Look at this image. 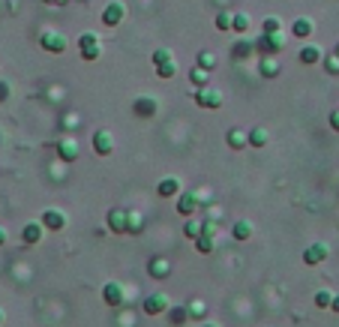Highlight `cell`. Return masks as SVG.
I'll return each mask as SVG.
<instances>
[{
    "instance_id": "1",
    "label": "cell",
    "mask_w": 339,
    "mask_h": 327,
    "mask_svg": "<svg viewBox=\"0 0 339 327\" xmlns=\"http://www.w3.org/2000/svg\"><path fill=\"white\" fill-rule=\"evenodd\" d=\"M78 51H81L84 60H96V57L102 54V45H99V39H96V33H81V39H78Z\"/></svg>"
},
{
    "instance_id": "2",
    "label": "cell",
    "mask_w": 339,
    "mask_h": 327,
    "mask_svg": "<svg viewBox=\"0 0 339 327\" xmlns=\"http://www.w3.org/2000/svg\"><path fill=\"white\" fill-rule=\"evenodd\" d=\"M39 45L45 48V51H51V54H63L66 51V36L57 30H45L39 36Z\"/></svg>"
},
{
    "instance_id": "3",
    "label": "cell",
    "mask_w": 339,
    "mask_h": 327,
    "mask_svg": "<svg viewBox=\"0 0 339 327\" xmlns=\"http://www.w3.org/2000/svg\"><path fill=\"white\" fill-rule=\"evenodd\" d=\"M327 255H330V246H327V243H321V240H315V243H309V246L303 249V264L315 267V264L327 261Z\"/></svg>"
},
{
    "instance_id": "4",
    "label": "cell",
    "mask_w": 339,
    "mask_h": 327,
    "mask_svg": "<svg viewBox=\"0 0 339 327\" xmlns=\"http://www.w3.org/2000/svg\"><path fill=\"white\" fill-rule=\"evenodd\" d=\"M195 105H201V108H219V105H222V93H219L216 87L204 84V87L195 90Z\"/></svg>"
},
{
    "instance_id": "5",
    "label": "cell",
    "mask_w": 339,
    "mask_h": 327,
    "mask_svg": "<svg viewBox=\"0 0 339 327\" xmlns=\"http://www.w3.org/2000/svg\"><path fill=\"white\" fill-rule=\"evenodd\" d=\"M123 15H126V6H123L120 0H111V3L102 9V24H105V27H117V24L123 21Z\"/></svg>"
},
{
    "instance_id": "6",
    "label": "cell",
    "mask_w": 339,
    "mask_h": 327,
    "mask_svg": "<svg viewBox=\"0 0 339 327\" xmlns=\"http://www.w3.org/2000/svg\"><path fill=\"white\" fill-rule=\"evenodd\" d=\"M93 150H96V156H111L114 153V135L108 129H96L93 132Z\"/></svg>"
},
{
    "instance_id": "7",
    "label": "cell",
    "mask_w": 339,
    "mask_h": 327,
    "mask_svg": "<svg viewBox=\"0 0 339 327\" xmlns=\"http://www.w3.org/2000/svg\"><path fill=\"white\" fill-rule=\"evenodd\" d=\"M201 204L204 201H198V192H192V189H189V192H180V195H177V213H180V216H192Z\"/></svg>"
},
{
    "instance_id": "8",
    "label": "cell",
    "mask_w": 339,
    "mask_h": 327,
    "mask_svg": "<svg viewBox=\"0 0 339 327\" xmlns=\"http://www.w3.org/2000/svg\"><path fill=\"white\" fill-rule=\"evenodd\" d=\"M129 225V210L126 207H111L108 210V228L114 231V234H123Z\"/></svg>"
},
{
    "instance_id": "9",
    "label": "cell",
    "mask_w": 339,
    "mask_h": 327,
    "mask_svg": "<svg viewBox=\"0 0 339 327\" xmlns=\"http://www.w3.org/2000/svg\"><path fill=\"white\" fill-rule=\"evenodd\" d=\"M144 312H147V315H162V312H168V295L156 291V295L144 297Z\"/></svg>"
},
{
    "instance_id": "10",
    "label": "cell",
    "mask_w": 339,
    "mask_h": 327,
    "mask_svg": "<svg viewBox=\"0 0 339 327\" xmlns=\"http://www.w3.org/2000/svg\"><path fill=\"white\" fill-rule=\"evenodd\" d=\"M42 225H45L48 231H63V228H66V213H60V210L48 207V210L42 213Z\"/></svg>"
},
{
    "instance_id": "11",
    "label": "cell",
    "mask_w": 339,
    "mask_h": 327,
    "mask_svg": "<svg viewBox=\"0 0 339 327\" xmlns=\"http://www.w3.org/2000/svg\"><path fill=\"white\" fill-rule=\"evenodd\" d=\"M102 300L108 303V306H120L126 297H123V285L120 282H105L102 285Z\"/></svg>"
},
{
    "instance_id": "12",
    "label": "cell",
    "mask_w": 339,
    "mask_h": 327,
    "mask_svg": "<svg viewBox=\"0 0 339 327\" xmlns=\"http://www.w3.org/2000/svg\"><path fill=\"white\" fill-rule=\"evenodd\" d=\"M132 111H135L138 117H153V114L159 111V102L153 96H138L135 102H132Z\"/></svg>"
},
{
    "instance_id": "13",
    "label": "cell",
    "mask_w": 339,
    "mask_h": 327,
    "mask_svg": "<svg viewBox=\"0 0 339 327\" xmlns=\"http://www.w3.org/2000/svg\"><path fill=\"white\" fill-rule=\"evenodd\" d=\"M57 156H60L63 162H75V159H78V141H75V138H60V141H57Z\"/></svg>"
},
{
    "instance_id": "14",
    "label": "cell",
    "mask_w": 339,
    "mask_h": 327,
    "mask_svg": "<svg viewBox=\"0 0 339 327\" xmlns=\"http://www.w3.org/2000/svg\"><path fill=\"white\" fill-rule=\"evenodd\" d=\"M150 276L153 279H168V273H171V264L168 258H162V255H156V258H150Z\"/></svg>"
},
{
    "instance_id": "15",
    "label": "cell",
    "mask_w": 339,
    "mask_h": 327,
    "mask_svg": "<svg viewBox=\"0 0 339 327\" xmlns=\"http://www.w3.org/2000/svg\"><path fill=\"white\" fill-rule=\"evenodd\" d=\"M279 72H282V66H279V57H276V54H264V57H261V75L270 81V78H276Z\"/></svg>"
},
{
    "instance_id": "16",
    "label": "cell",
    "mask_w": 339,
    "mask_h": 327,
    "mask_svg": "<svg viewBox=\"0 0 339 327\" xmlns=\"http://www.w3.org/2000/svg\"><path fill=\"white\" fill-rule=\"evenodd\" d=\"M42 231H45L42 219H39V222H27V225H24V231H21V240L33 246V243H39V240H42Z\"/></svg>"
},
{
    "instance_id": "17",
    "label": "cell",
    "mask_w": 339,
    "mask_h": 327,
    "mask_svg": "<svg viewBox=\"0 0 339 327\" xmlns=\"http://www.w3.org/2000/svg\"><path fill=\"white\" fill-rule=\"evenodd\" d=\"M156 192H159L162 198L180 195V180H177V177H162V180H159V186H156Z\"/></svg>"
},
{
    "instance_id": "18",
    "label": "cell",
    "mask_w": 339,
    "mask_h": 327,
    "mask_svg": "<svg viewBox=\"0 0 339 327\" xmlns=\"http://www.w3.org/2000/svg\"><path fill=\"white\" fill-rule=\"evenodd\" d=\"M282 33H264V39H261V51L264 54H276L279 48H282Z\"/></svg>"
},
{
    "instance_id": "19",
    "label": "cell",
    "mask_w": 339,
    "mask_h": 327,
    "mask_svg": "<svg viewBox=\"0 0 339 327\" xmlns=\"http://www.w3.org/2000/svg\"><path fill=\"white\" fill-rule=\"evenodd\" d=\"M213 246H216V234H207V231H204V234L195 237V249H198L201 255H210V252H213Z\"/></svg>"
},
{
    "instance_id": "20",
    "label": "cell",
    "mask_w": 339,
    "mask_h": 327,
    "mask_svg": "<svg viewBox=\"0 0 339 327\" xmlns=\"http://www.w3.org/2000/svg\"><path fill=\"white\" fill-rule=\"evenodd\" d=\"M168 321L174 327L186 324L189 321V306H168Z\"/></svg>"
},
{
    "instance_id": "21",
    "label": "cell",
    "mask_w": 339,
    "mask_h": 327,
    "mask_svg": "<svg viewBox=\"0 0 339 327\" xmlns=\"http://www.w3.org/2000/svg\"><path fill=\"white\" fill-rule=\"evenodd\" d=\"M231 237H234V240H249V237H252V222H249V219H240V222H234Z\"/></svg>"
},
{
    "instance_id": "22",
    "label": "cell",
    "mask_w": 339,
    "mask_h": 327,
    "mask_svg": "<svg viewBox=\"0 0 339 327\" xmlns=\"http://www.w3.org/2000/svg\"><path fill=\"white\" fill-rule=\"evenodd\" d=\"M291 33H294L297 39H309V36H312V21H309V18H297V21L291 24Z\"/></svg>"
},
{
    "instance_id": "23",
    "label": "cell",
    "mask_w": 339,
    "mask_h": 327,
    "mask_svg": "<svg viewBox=\"0 0 339 327\" xmlns=\"http://www.w3.org/2000/svg\"><path fill=\"white\" fill-rule=\"evenodd\" d=\"M246 144H249V135H246L243 129H231V132H228V147H234V150H243Z\"/></svg>"
},
{
    "instance_id": "24",
    "label": "cell",
    "mask_w": 339,
    "mask_h": 327,
    "mask_svg": "<svg viewBox=\"0 0 339 327\" xmlns=\"http://www.w3.org/2000/svg\"><path fill=\"white\" fill-rule=\"evenodd\" d=\"M321 57H324V54H321V48H318V45H306L303 51H300V63H318V60H321Z\"/></svg>"
},
{
    "instance_id": "25",
    "label": "cell",
    "mask_w": 339,
    "mask_h": 327,
    "mask_svg": "<svg viewBox=\"0 0 339 327\" xmlns=\"http://www.w3.org/2000/svg\"><path fill=\"white\" fill-rule=\"evenodd\" d=\"M144 231V216L141 210H129V225H126V234H141Z\"/></svg>"
},
{
    "instance_id": "26",
    "label": "cell",
    "mask_w": 339,
    "mask_h": 327,
    "mask_svg": "<svg viewBox=\"0 0 339 327\" xmlns=\"http://www.w3.org/2000/svg\"><path fill=\"white\" fill-rule=\"evenodd\" d=\"M264 144H267V129H261V126L249 129V147H264Z\"/></svg>"
},
{
    "instance_id": "27",
    "label": "cell",
    "mask_w": 339,
    "mask_h": 327,
    "mask_svg": "<svg viewBox=\"0 0 339 327\" xmlns=\"http://www.w3.org/2000/svg\"><path fill=\"white\" fill-rule=\"evenodd\" d=\"M207 72H210V69H204V66L189 69V81H192L195 87H204V84H207Z\"/></svg>"
},
{
    "instance_id": "28",
    "label": "cell",
    "mask_w": 339,
    "mask_h": 327,
    "mask_svg": "<svg viewBox=\"0 0 339 327\" xmlns=\"http://www.w3.org/2000/svg\"><path fill=\"white\" fill-rule=\"evenodd\" d=\"M249 24H252V18H249L246 12H238V15H234V21H231V30L246 33V30H249Z\"/></svg>"
},
{
    "instance_id": "29",
    "label": "cell",
    "mask_w": 339,
    "mask_h": 327,
    "mask_svg": "<svg viewBox=\"0 0 339 327\" xmlns=\"http://www.w3.org/2000/svg\"><path fill=\"white\" fill-rule=\"evenodd\" d=\"M156 75H159V78H174V75H177V63H174V60L159 63L156 66Z\"/></svg>"
},
{
    "instance_id": "30",
    "label": "cell",
    "mask_w": 339,
    "mask_h": 327,
    "mask_svg": "<svg viewBox=\"0 0 339 327\" xmlns=\"http://www.w3.org/2000/svg\"><path fill=\"white\" fill-rule=\"evenodd\" d=\"M183 234H186L189 240H195L198 234H204V222H192V219H189V222L183 225Z\"/></svg>"
},
{
    "instance_id": "31",
    "label": "cell",
    "mask_w": 339,
    "mask_h": 327,
    "mask_svg": "<svg viewBox=\"0 0 339 327\" xmlns=\"http://www.w3.org/2000/svg\"><path fill=\"white\" fill-rule=\"evenodd\" d=\"M330 303H333V295H330V291H324V288L315 291V306H318V309H330Z\"/></svg>"
},
{
    "instance_id": "32",
    "label": "cell",
    "mask_w": 339,
    "mask_h": 327,
    "mask_svg": "<svg viewBox=\"0 0 339 327\" xmlns=\"http://www.w3.org/2000/svg\"><path fill=\"white\" fill-rule=\"evenodd\" d=\"M231 21H234L231 12H219V15H216V27H219V30H231Z\"/></svg>"
},
{
    "instance_id": "33",
    "label": "cell",
    "mask_w": 339,
    "mask_h": 327,
    "mask_svg": "<svg viewBox=\"0 0 339 327\" xmlns=\"http://www.w3.org/2000/svg\"><path fill=\"white\" fill-rule=\"evenodd\" d=\"M198 66L213 69V66H216V54H213V51H201V54H198Z\"/></svg>"
},
{
    "instance_id": "34",
    "label": "cell",
    "mask_w": 339,
    "mask_h": 327,
    "mask_svg": "<svg viewBox=\"0 0 339 327\" xmlns=\"http://www.w3.org/2000/svg\"><path fill=\"white\" fill-rule=\"evenodd\" d=\"M324 69L330 72V75H339V54L333 51L330 57H324Z\"/></svg>"
},
{
    "instance_id": "35",
    "label": "cell",
    "mask_w": 339,
    "mask_h": 327,
    "mask_svg": "<svg viewBox=\"0 0 339 327\" xmlns=\"http://www.w3.org/2000/svg\"><path fill=\"white\" fill-rule=\"evenodd\" d=\"M204 312H207V303H204V300H195V303H189V315L201 318Z\"/></svg>"
},
{
    "instance_id": "36",
    "label": "cell",
    "mask_w": 339,
    "mask_h": 327,
    "mask_svg": "<svg viewBox=\"0 0 339 327\" xmlns=\"http://www.w3.org/2000/svg\"><path fill=\"white\" fill-rule=\"evenodd\" d=\"M279 30H282L279 18H264V33H279Z\"/></svg>"
},
{
    "instance_id": "37",
    "label": "cell",
    "mask_w": 339,
    "mask_h": 327,
    "mask_svg": "<svg viewBox=\"0 0 339 327\" xmlns=\"http://www.w3.org/2000/svg\"><path fill=\"white\" fill-rule=\"evenodd\" d=\"M165 60H171V51L168 48H156V51H153V63L159 66V63H165Z\"/></svg>"
},
{
    "instance_id": "38",
    "label": "cell",
    "mask_w": 339,
    "mask_h": 327,
    "mask_svg": "<svg viewBox=\"0 0 339 327\" xmlns=\"http://www.w3.org/2000/svg\"><path fill=\"white\" fill-rule=\"evenodd\" d=\"M330 126L339 132V108H336V111H330Z\"/></svg>"
},
{
    "instance_id": "39",
    "label": "cell",
    "mask_w": 339,
    "mask_h": 327,
    "mask_svg": "<svg viewBox=\"0 0 339 327\" xmlns=\"http://www.w3.org/2000/svg\"><path fill=\"white\" fill-rule=\"evenodd\" d=\"M9 96V84H6V81H0V99H6Z\"/></svg>"
},
{
    "instance_id": "40",
    "label": "cell",
    "mask_w": 339,
    "mask_h": 327,
    "mask_svg": "<svg viewBox=\"0 0 339 327\" xmlns=\"http://www.w3.org/2000/svg\"><path fill=\"white\" fill-rule=\"evenodd\" d=\"M204 231H207V234H216V222H210V219H207V222H204Z\"/></svg>"
},
{
    "instance_id": "41",
    "label": "cell",
    "mask_w": 339,
    "mask_h": 327,
    "mask_svg": "<svg viewBox=\"0 0 339 327\" xmlns=\"http://www.w3.org/2000/svg\"><path fill=\"white\" fill-rule=\"evenodd\" d=\"M330 309H333V312H339V295H333V303H330Z\"/></svg>"
},
{
    "instance_id": "42",
    "label": "cell",
    "mask_w": 339,
    "mask_h": 327,
    "mask_svg": "<svg viewBox=\"0 0 339 327\" xmlns=\"http://www.w3.org/2000/svg\"><path fill=\"white\" fill-rule=\"evenodd\" d=\"M45 3H54V6H63V3H69V0H45Z\"/></svg>"
},
{
    "instance_id": "43",
    "label": "cell",
    "mask_w": 339,
    "mask_h": 327,
    "mask_svg": "<svg viewBox=\"0 0 339 327\" xmlns=\"http://www.w3.org/2000/svg\"><path fill=\"white\" fill-rule=\"evenodd\" d=\"M3 243H6V231L0 228V246H3Z\"/></svg>"
},
{
    "instance_id": "44",
    "label": "cell",
    "mask_w": 339,
    "mask_h": 327,
    "mask_svg": "<svg viewBox=\"0 0 339 327\" xmlns=\"http://www.w3.org/2000/svg\"><path fill=\"white\" fill-rule=\"evenodd\" d=\"M0 324H3V309H0Z\"/></svg>"
},
{
    "instance_id": "45",
    "label": "cell",
    "mask_w": 339,
    "mask_h": 327,
    "mask_svg": "<svg viewBox=\"0 0 339 327\" xmlns=\"http://www.w3.org/2000/svg\"><path fill=\"white\" fill-rule=\"evenodd\" d=\"M201 327H216V324H201Z\"/></svg>"
},
{
    "instance_id": "46",
    "label": "cell",
    "mask_w": 339,
    "mask_h": 327,
    "mask_svg": "<svg viewBox=\"0 0 339 327\" xmlns=\"http://www.w3.org/2000/svg\"><path fill=\"white\" fill-rule=\"evenodd\" d=\"M333 51H336V54H339V45H336V48H333Z\"/></svg>"
}]
</instances>
